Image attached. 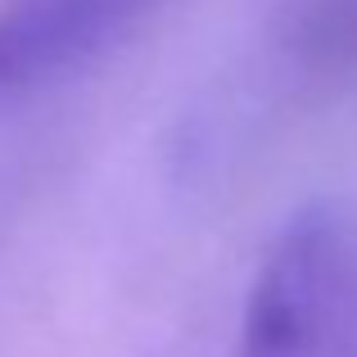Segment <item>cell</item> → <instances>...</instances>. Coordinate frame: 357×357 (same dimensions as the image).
<instances>
[{"label":"cell","mask_w":357,"mask_h":357,"mask_svg":"<svg viewBox=\"0 0 357 357\" xmlns=\"http://www.w3.org/2000/svg\"><path fill=\"white\" fill-rule=\"evenodd\" d=\"M236 357H357V213L307 208L253 280Z\"/></svg>","instance_id":"cell-1"},{"label":"cell","mask_w":357,"mask_h":357,"mask_svg":"<svg viewBox=\"0 0 357 357\" xmlns=\"http://www.w3.org/2000/svg\"><path fill=\"white\" fill-rule=\"evenodd\" d=\"M154 0H0V96L91 59Z\"/></svg>","instance_id":"cell-2"}]
</instances>
